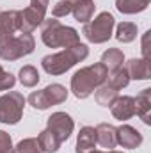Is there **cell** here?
<instances>
[{"mask_svg":"<svg viewBox=\"0 0 151 153\" xmlns=\"http://www.w3.org/2000/svg\"><path fill=\"white\" fill-rule=\"evenodd\" d=\"M133 102H135V114L146 125H151V89L150 87L142 89L137 94V98H133Z\"/></svg>","mask_w":151,"mask_h":153,"instance_id":"obj_16","label":"cell"},{"mask_svg":"<svg viewBox=\"0 0 151 153\" xmlns=\"http://www.w3.org/2000/svg\"><path fill=\"white\" fill-rule=\"evenodd\" d=\"M151 0H115V9L123 14H137L148 9Z\"/></svg>","mask_w":151,"mask_h":153,"instance_id":"obj_19","label":"cell"},{"mask_svg":"<svg viewBox=\"0 0 151 153\" xmlns=\"http://www.w3.org/2000/svg\"><path fill=\"white\" fill-rule=\"evenodd\" d=\"M96 148V130L94 126H82L76 135L75 153H91Z\"/></svg>","mask_w":151,"mask_h":153,"instance_id":"obj_13","label":"cell"},{"mask_svg":"<svg viewBox=\"0 0 151 153\" xmlns=\"http://www.w3.org/2000/svg\"><path fill=\"white\" fill-rule=\"evenodd\" d=\"M114 25H115V18H114L109 11H103V13H100L94 20L84 23L82 34L85 36V39H87L89 43L101 45V43H107L109 39L112 38Z\"/></svg>","mask_w":151,"mask_h":153,"instance_id":"obj_5","label":"cell"},{"mask_svg":"<svg viewBox=\"0 0 151 153\" xmlns=\"http://www.w3.org/2000/svg\"><path fill=\"white\" fill-rule=\"evenodd\" d=\"M94 9H96L94 0H78V2L73 4L71 14L75 16V20L78 23H87L89 20H93Z\"/></svg>","mask_w":151,"mask_h":153,"instance_id":"obj_17","label":"cell"},{"mask_svg":"<svg viewBox=\"0 0 151 153\" xmlns=\"http://www.w3.org/2000/svg\"><path fill=\"white\" fill-rule=\"evenodd\" d=\"M13 153H43V152H41V146L38 143V137H27V139H21L13 148Z\"/></svg>","mask_w":151,"mask_h":153,"instance_id":"obj_25","label":"cell"},{"mask_svg":"<svg viewBox=\"0 0 151 153\" xmlns=\"http://www.w3.org/2000/svg\"><path fill=\"white\" fill-rule=\"evenodd\" d=\"M13 139L5 130H0V153H13Z\"/></svg>","mask_w":151,"mask_h":153,"instance_id":"obj_28","label":"cell"},{"mask_svg":"<svg viewBox=\"0 0 151 153\" xmlns=\"http://www.w3.org/2000/svg\"><path fill=\"white\" fill-rule=\"evenodd\" d=\"M107 75H109V70L101 62H94L91 66L80 68L78 71H75V75L71 76V93L78 100H85L100 85L105 84Z\"/></svg>","mask_w":151,"mask_h":153,"instance_id":"obj_2","label":"cell"},{"mask_svg":"<svg viewBox=\"0 0 151 153\" xmlns=\"http://www.w3.org/2000/svg\"><path fill=\"white\" fill-rule=\"evenodd\" d=\"M20 30V11H2L0 13V39L14 36Z\"/></svg>","mask_w":151,"mask_h":153,"instance_id":"obj_12","label":"cell"},{"mask_svg":"<svg viewBox=\"0 0 151 153\" xmlns=\"http://www.w3.org/2000/svg\"><path fill=\"white\" fill-rule=\"evenodd\" d=\"M130 75H128V71H126V68L124 66H119V68H115L112 71H109V75H107V84L109 85H112L114 89H124L128 84H130Z\"/></svg>","mask_w":151,"mask_h":153,"instance_id":"obj_21","label":"cell"},{"mask_svg":"<svg viewBox=\"0 0 151 153\" xmlns=\"http://www.w3.org/2000/svg\"><path fill=\"white\" fill-rule=\"evenodd\" d=\"M150 36H151V30H146V34H144V38H142V59H146V61H150V50H148Z\"/></svg>","mask_w":151,"mask_h":153,"instance_id":"obj_29","label":"cell"},{"mask_svg":"<svg viewBox=\"0 0 151 153\" xmlns=\"http://www.w3.org/2000/svg\"><path fill=\"white\" fill-rule=\"evenodd\" d=\"M18 80L23 87H36L41 80L38 68H34L32 64H25L20 71H18Z\"/></svg>","mask_w":151,"mask_h":153,"instance_id":"obj_22","label":"cell"},{"mask_svg":"<svg viewBox=\"0 0 151 153\" xmlns=\"http://www.w3.org/2000/svg\"><path fill=\"white\" fill-rule=\"evenodd\" d=\"M137 38V25L133 22H121L115 27V39L119 43H132Z\"/></svg>","mask_w":151,"mask_h":153,"instance_id":"obj_24","label":"cell"},{"mask_svg":"<svg viewBox=\"0 0 151 153\" xmlns=\"http://www.w3.org/2000/svg\"><path fill=\"white\" fill-rule=\"evenodd\" d=\"M115 141H117L119 146H123L126 150H135L142 144L144 137L132 125H121V126L115 128Z\"/></svg>","mask_w":151,"mask_h":153,"instance_id":"obj_10","label":"cell"},{"mask_svg":"<svg viewBox=\"0 0 151 153\" xmlns=\"http://www.w3.org/2000/svg\"><path fill=\"white\" fill-rule=\"evenodd\" d=\"M36 48V39L32 34L16 32L14 36L0 39V59L2 61H18L25 55H30Z\"/></svg>","mask_w":151,"mask_h":153,"instance_id":"obj_4","label":"cell"},{"mask_svg":"<svg viewBox=\"0 0 151 153\" xmlns=\"http://www.w3.org/2000/svg\"><path fill=\"white\" fill-rule=\"evenodd\" d=\"M14 84H16V76L0 66V91H9L14 87Z\"/></svg>","mask_w":151,"mask_h":153,"instance_id":"obj_27","label":"cell"},{"mask_svg":"<svg viewBox=\"0 0 151 153\" xmlns=\"http://www.w3.org/2000/svg\"><path fill=\"white\" fill-rule=\"evenodd\" d=\"M68 98V89L62 85V84H50L46 85L44 89H39V91H32L27 98V102L38 109V111H46L53 105H61L64 103Z\"/></svg>","mask_w":151,"mask_h":153,"instance_id":"obj_6","label":"cell"},{"mask_svg":"<svg viewBox=\"0 0 151 153\" xmlns=\"http://www.w3.org/2000/svg\"><path fill=\"white\" fill-rule=\"evenodd\" d=\"M91 153H123V152H117V150H107V152H100V150H94Z\"/></svg>","mask_w":151,"mask_h":153,"instance_id":"obj_30","label":"cell"},{"mask_svg":"<svg viewBox=\"0 0 151 153\" xmlns=\"http://www.w3.org/2000/svg\"><path fill=\"white\" fill-rule=\"evenodd\" d=\"M89 55V46L84 43H76L73 46H68L57 53H50L44 55L41 59V68L52 76L62 75L68 70H71L75 64L82 62L84 59H87Z\"/></svg>","mask_w":151,"mask_h":153,"instance_id":"obj_1","label":"cell"},{"mask_svg":"<svg viewBox=\"0 0 151 153\" xmlns=\"http://www.w3.org/2000/svg\"><path fill=\"white\" fill-rule=\"evenodd\" d=\"M71 2H78V0H71Z\"/></svg>","mask_w":151,"mask_h":153,"instance_id":"obj_31","label":"cell"},{"mask_svg":"<svg viewBox=\"0 0 151 153\" xmlns=\"http://www.w3.org/2000/svg\"><path fill=\"white\" fill-rule=\"evenodd\" d=\"M25 96L20 91H7L0 96V123L16 125L23 117Z\"/></svg>","mask_w":151,"mask_h":153,"instance_id":"obj_7","label":"cell"},{"mask_svg":"<svg viewBox=\"0 0 151 153\" xmlns=\"http://www.w3.org/2000/svg\"><path fill=\"white\" fill-rule=\"evenodd\" d=\"M50 0H30V5L20 11V30L32 34L44 22Z\"/></svg>","mask_w":151,"mask_h":153,"instance_id":"obj_8","label":"cell"},{"mask_svg":"<svg viewBox=\"0 0 151 153\" xmlns=\"http://www.w3.org/2000/svg\"><path fill=\"white\" fill-rule=\"evenodd\" d=\"M96 130V144H100L105 150H114L117 146L115 141V126L110 123H100L98 126H94Z\"/></svg>","mask_w":151,"mask_h":153,"instance_id":"obj_15","label":"cell"},{"mask_svg":"<svg viewBox=\"0 0 151 153\" xmlns=\"http://www.w3.org/2000/svg\"><path fill=\"white\" fill-rule=\"evenodd\" d=\"M124 68H126L130 78H133V80H150L151 78L150 61H146V59H142V57H139V59H137V57L130 59V61L124 64Z\"/></svg>","mask_w":151,"mask_h":153,"instance_id":"obj_14","label":"cell"},{"mask_svg":"<svg viewBox=\"0 0 151 153\" xmlns=\"http://www.w3.org/2000/svg\"><path fill=\"white\" fill-rule=\"evenodd\" d=\"M115 96H119V91L114 89L112 85H109L107 82L94 91V100L98 102V105H103V107H110V103L115 100Z\"/></svg>","mask_w":151,"mask_h":153,"instance_id":"obj_23","label":"cell"},{"mask_svg":"<svg viewBox=\"0 0 151 153\" xmlns=\"http://www.w3.org/2000/svg\"><path fill=\"white\" fill-rule=\"evenodd\" d=\"M41 41L48 48H68L80 43V34L73 27L62 25L57 18H44L41 23Z\"/></svg>","mask_w":151,"mask_h":153,"instance_id":"obj_3","label":"cell"},{"mask_svg":"<svg viewBox=\"0 0 151 153\" xmlns=\"http://www.w3.org/2000/svg\"><path fill=\"white\" fill-rule=\"evenodd\" d=\"M38 143L39 146H41V152L43 153H55L59 152V148H61V139L53 134V132H50L48 128H44L41 134L38 135Z\"/></svg>","mask_w":151,"mask_h":153,"instance_id":"obj_18","label":"cell"},{"mask_svg":"<svg viewBox=\"0 0 151 153\" xmlns=\"http://www.w3.org/2000/svg\"><path fill=\"white\" fill-rule=\"evenodd\" d=\"M46 128L50 132H53L61 139V143H64L71 137V134L75 130V121L68 112H53L46 119Z\"/></svg>","mask_w":151,"mask_h":153,"instance_id":"obj_9","label":"cell"},{"mask_svg":"<svg viewBox=\"0 0 151 153\" xmlns=\"http://www.w3.org/2000/svg\"><path fill=\"white\" fill-rule=\"evenodd\" d=\"M73 4H75V2H71V0H59V2L52 7V16H53V18H62V16L71 14Z\"/></svg>","mask_w":151,"mask_h":153,"instance_id":"obj_26","label":"cell"},{"mask_svg":"<svg viewBox=\"0 0 151 153\" xmlns=\"http://www.w3.org/2000/svg\"><path fill=\"white\" fill-rule=\"evenodd\" d=\"M110 112L115 119L119 121H128L135 116V102L133 96H115L112 103H110Z\"/></svg>","mask_w":151,"mask_h":153,"instance_id":"obj_11","label":"cell"},{"mask_svg":"<svg viewBox=\"0 0 151 153\" xmlns=\"http://www.w3.org/2000/svg\"><path fill=\"white\" fill-rule=\"evenodd\" d=\"M100 62L105 64V68H107L109 71H112L115 68L123 66V62H124V53H123V50H119V48H107V50L101 53V61H100Z\"/></svg>","mask_w":151,"mask_h":153,"instance_id":"obj_20","label":"cell"}]
</instances>
